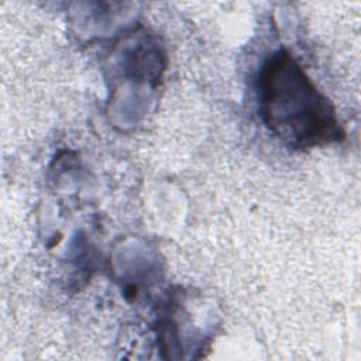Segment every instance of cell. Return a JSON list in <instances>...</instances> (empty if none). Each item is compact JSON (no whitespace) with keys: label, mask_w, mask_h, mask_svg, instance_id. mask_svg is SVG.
Here are the masks:
<instances>
[{"label":"cell","mask_w":361,"mask_h":361,"mask_svg":"<svg viewBox=\"0 0 361 361\" xmlns=\"http://www.w3.org/2000/svg\"><path fill=\"white\" fill-rule=\"evenodd\" d=\"M259 94L265 124L285 142L305 148L343 138L334 107L286 51L264 65Z\"/></svg>","instance_id":"6da1fadb"}]
</instances>
